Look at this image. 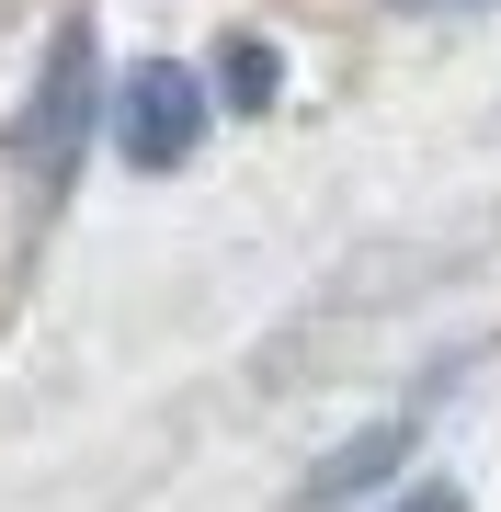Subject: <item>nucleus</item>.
Returning <instances> with one entry per match:
<instances>
[{
	"instance_id": "nucleus-4",
	"label": "nucleus",
	"mask_w": 501,
	"mask_h": 512,
	"mask_svg": "<svg viewBox=\"0 0 501 512\" xmlns=\"http://www.w3.org/2000/svg\"><path fill=\"white\" fill-rule=\"evenodd\" d=\"M217 92H228V114H262V92H274V57H262V46H228Z\"/></svg>"
},
{
	"instance_id": "nucleus-3",
	"label": "nucleus",
	"mask_w": 501,
	"mask_h": 512,
	"mask_svg": "<svg viewBox=\"0 0 501 512\" xmlns=\"http://www.w3.org/2000/svg\"><path fill=\"white\" fill-rule=\"evenodd\" d=\"M80 126H92V46H57V69H46V92H35V160H46V183H69V160H80Z\"/></svg>"
},
{
	"instance_id": "nucleus-5",
	"label": "nucleus",
	"mask_w": 501,
	"mask_h": 512,
	"mask_svg": "<svg viewBox=\"0 0 501 512\" xmlns=\"http://www.w3.org/2000/svg\"><path fill=\"white\" fill-rule=\"evenodd\" d=\"M399 512H456V490H445V478H433V490H410Z\"/></svg>"
},
{
	"instance_id": "nucleus-1",
	"label": "nucleus",
	"mask_w": 501,
	"mask_h": 512,
	"mask_svg": "<svg viewBox=\"0 0 501 512\" xmlns=\"http://www.w3.org/2000/svg\"><path fill=\"white\" fill-rule=\"evenodd\" d=\"M205 80L194 69H171V57H149V69L114 92V148H126V171H183L194 148H205Z\"/></svg>"
},
{
	"instance_id": "nucleus-2",
	"label": "nucleus",
	"mask_w": 501,
	"mask_h": 512,
	"mask_svg": "<svg viewBox=\"0 0 501 512\" xmlns=\"http://www.w3.org/2000/svg\"><path fill=\"white\" fill-rule=\"evenodd\" d=\"M410 444H422V410H399V421H376V433H353L331 467L308 478V501L297 512H342V501H365V490H388V478L410 467Z\"/></svg>"
},
{
	"instance_id": "nucleus-6",
	"label": "nucleus",
	"mask_w": 501,
	"mask_h": 512,
	"mask_svg": "<svg viewBox=\"0 0 501 512\" xmlns=\"http://www.w3.org/2000/svg\"><path fill=\"white\" fill-rule=\"evenodd\" d=\"M410 12H445V0H410Z\"/></svg>"
}]
</instances>
